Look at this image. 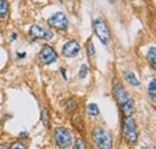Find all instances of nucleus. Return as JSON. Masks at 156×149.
Wrapping results in <instances>:
<instances>
[{
	"mask_svg": "<svg viewBox=\"0 0 156 149\" xmlns=\"http://www.w3.org/2000/svg\"><path fill=\"white\" fill-rule=\"evenodd\" d=\"M88 74V66L87 65H82L80 66V70H79V72H78V77L79 78H85V76Z\"/></svg>",
	"mask_w": 156,
	"mask_h": 149,
	"instance_id": "obj_19",
	"label": "nucleus"
},
{
	"mask_svg": "<svg viewBox=\"0 0 156 149\" xmlns=\"http://www.w3.org/2000/svg\"><path fill=\"white\" fill-rule=\"evenodd\" d=\"M147 59H148V61H149L151 69L155 70V67H156V49H155V47H151V48L148 51Z\"/></svg>",
	"mask_w": 156,
	"mask_h": 149,
	"instance_id": "obj_11",
	"label": "nucleus"
},
{
	"mask_svg": "<svg viewBox=\"0 0 156 149\" xmlns=\"http://www.w3.org/2000/svg\"><path fill=\"white\" fill-rule=\"evenodd\" d=\"M142 149H150V148H148V147H144V148H142Z\"/></svg>",
	"mask_w": 156,
	"mask_h": 149,
	"instance_id": "obj_27",
	"label": "nucleus"
},
{
	"mask_svg": "<svg viewBox=\"0 0 156 149\" xmlns=\"http://www.w3.org/2000/svg\"><path fill=\"white\" fill-rule=\"evenodd\" d=\"M80 51V46L77 41H69L64 45L62 47V56L66 58H73L79 53Z\"/></svg>",
	"mask_w": 156,
	"mask_h": 149,
	"instance_id": "obj_9",
	"label": "nucleus"
},
{
	"mask_svg": "<svg viewBox=\"0 0 156 149\" xmlns=\"http://www.w3.org/2000/svg\"><path fill=\"white\" fill-rule=\"evenodd\" d=\"M91 142L95 149H112L113 141L109 132L101 126H96L91 132Z\"/></svg>",
	"mask_w": 156,
	"mask_h": 149,
	"instance_id": "obj_2",
	"label": "nucleus"
},
{
	"mask_svg": "<svg viewBox=\"0 0 156 149\" xmlns=\"http://www.w3.org/2000/svg\"><path fill=\"white\" fill-rule=\"evenodd\" d=\"M48 24L51 28L57 29L59 31H66L69 28V20L64 12H57L48 18Z\"/></svg>",
	"mask_w": 156,
	"mask_h": 149,
	"instance_id": "obj_6",
	"label": "nucleus"
},
{
	"mask_svg": "<svg viewBox=\"0 0 156 149\" xmlns=\"http://www.w3.org/2000/svg\"><path fill=\"white\" fill-rule=\"evenodd\" d=\"M0 149H7V147H6L5 144H1V143H0Z\"/></svg>",
	"mask_w": 156,
	"mask_h": 149,
	"instance_id": "obj_25",
	"label": "nucleus"
},
{
	"mask_svg": "<svg viewBox=\"0 0 156 149\" xmlns=\"http://www.w3.org/2000/svg\"><path fill=\"white\" fill-rule=\"evenodd\" d=\"M73 149H87V142H85V140L82 138V137L77 138L76 142H75Z\"/></svg>",
	"mask_w": 156,
	"mask_h": 149,
	"instance_id": "obj_17",
	"label": "nucleus"
},
{
	"mask_svg": "<svg viewBox=\"0 0 156 149\" xmlns=\"http://www.w3.org/2000/svg\"><path fill=\"white\" fill-rule=\"evenodd\" d=\"M108 1H109L111 4H114V1H115V0H108Z\"/></svg>",
	"mask_w": 156,
	"mask_h": 149,
	"instance_id": "obj_26",
	"label": "nucleus"
},
{
	"mask_svg": "<svg viewBox=\"0 0 156 149\" xmlns=\"http://www.w3.org/2000/svg\"><path fill=\"white\" fill-rule=\"evenodd\" d=\"M29 35L34 40H52L53 33L46 28H42L41 25H33L29 30Z\"/></svg>",
	"mask_w": 156,
	"mask_h": 149,
	"instance_id": "obj_8",
	"label": "nucleus"
},
{
	"mask_svg": "<svg viewBox=\"0 0 156 149\" xmlns=\"http://www.w3.org/2000/svg\"><path fill=\"white\" fill-rule=\"evenodd\" d=\"M94 31L96 34V36L98 37V40L101 41L102 45H108L111 42V31L109 28L106 23V20L102 18H98L94 20Z\"/></svg>",
	"mask_w": 156,
	"mask_h": 149,
	"instance_id": "obj_4",
	"label": "nucleus"
},
{
	"mask_svg": "<svg viewBox=\"0 0 156 149\" xmlns=\"http://www.w3.org/2000/svg\"><path fill=\"white\" fill-rule=\"evenodd\" d=\"M87 51H88V56H95V46H94L93 41H88V43H87Z\"/></svg>",
	"mask_w": 156,
	"mask_h": 149,
	"instance_id": "obj_18",
	"label": "nucleus"
},
{
	"mask_svg": "<svg viewBox=\"0 0 156 149\" xmlns=\"http://www.w3.org/2000/svg\"><path fill=\"white\" fill-rule=\"evenodd\" d=\"M60 72H61V74H62L64 79H67V77H66V70H65L64 67H61V69H60Z\"/></svg>",
	"mask_w": 156,
	"mask_h": 149,
	"instance_id": "obj_21",
	"label": "nucleus"
},
{
	"mask_svg": "<svg viewBox=\"0 0 156 149\" xmlns=\"http://www.w3.org/2000/svg\"><path fill=\"white\" fill-rule=\"evenodd\" d=\"M78 107V102L76 99H70L67 102H66V106H65V110L67 113H71V112L76 111Z\"/></svg>",
	"mask_w": 156,
	"mask_h": 149,
	"instance_id": "obj_13",
	"label": "nucleus"
},
{
	"mask_svg": "<svg viewBox=\"0 0 156 149\" xmlns=\"http://www.w3.org/2000/svg\"><path fill=\"white\" fill-rule=\"evenodd\" d=\"M54 140L60 149H67L72 146V135L66 128H57L54 130Z\"/></svg>",
	"mask_w": 156,
	"mask_h": 149,
	"instance_id": "obj_5",
	"label": "nucleus"
},
{
	"mask_svg": "<svg viewBox=\"0 0 156 149\" xmlns=\"http://www.w3.org/2000/svg\"><path fill=\"white\" fill-rule=\"evenodd\" d=\"M87 112H88L89 115H98V114H100L98 105H95V104H90V105L87 107Z\"/></svg>",
	"mask_w": 156,
	"mask_h": 149,
	"instance_id": "obj_16",
	"label": "nucleus"
},
{
	"mask_svg": "<svg viewBox=\"0 0 156 149\" xmlns=\"http://www.w3.org/2000/svg\"><path fill=\"white\" fill-rule=\"evenodd\" d=\"M39 59L42 65H49L58 59L57 52L48 45H44L39 53Z\"/></svg>",
	"mask_w": 156,
	"mask_h": 149,
	"instance_id": "obj_7",
	"label": "nucleus"
},
{
	"mask_svg": "<svg viewBox=\"0 0 156 149\" xmlns=\"http://www.w3.org/2000/svg\"><path fill=\"white\" fill-rule=\"evenodd\" d=\"M124 77H125V79H126L131 85H133V87L139 85V81H138V78L135 76L133 72H131V71H126V72H124Z\"/></svg>",
	"mask_w": 156,
	"mask_h": 149,
	"instance_id": "obj_12",
	"label": "nucleus"
},
{
	"mask_svg": "<svg viewBox=\"0 0 156 149\" xmlns=\"http://www.w3.org/2000/svg\"><path fill=\"white\" fill-rule=\"evenodd\" d=\"M122 135L129 144H135L138 141L136 123L132 117H125L122 120Z\"/></svg>",
	"mask_w": 156,
	"mask_h": 149,
	"instance_id": "obj_3",
	"label": "nucleus"
},
{
	"mask_svg": "<svg viewBox=\"0 0 156 149\" xmlns=\"http://www.w3.org/2000/svg\"><path fill=\"white\" fill-rule=\"evenodd\" d=\"M20 137H23V138H24V137H28V132H20Z\"/></svg>",
	"mask_w": 156,
	"mask_h": 149,
	"instance_id": "obj_23",
	"label": "nucleus"
},
{
	"mask_svg": "<svg viewBox=\"0 0 156 149\" xmlns=\"http://www.w3.org/2000/svg\"><path fill=\"white\" fill-rule=\"evenodd\" d=\"M148 92H149V95H150L151 100H155V97H156V79L155 78L151 79V82H150V84H149V87H148Z\"/></svg>",
	"mask_w": 156,
	"mask_h": 149,
	"instance_id": "obj_14",
	"label": "nucleus"
},
{
	"mask_svg": "<svg viewBox=\"0 0 156 149\" xmlns=\"http://www.w3.org/2000/svg\"><path fill=\"white\" fill-rule=\"evenodd\" d=\"M10 149H28V148H27V146H25L24 143L17 141V142H13V143L11 144V148Z\"/></svg>",
	"mask_w": 156,
	"mask_h": 149,
	"instance_id": "obj_20",
	"label": "nucleus"
},
{
	"mask_svg": "<svg viewBox=\"0 0 156 149\" xmlns=\"http://www.w3.org/2000/svg\"><path fill=\"white\" fill-rule=\"evenodd\" d=\"M17 56H18V58H20V59H22V58H24V56H25V53H18Z\"/></svg>",
	"mask_w": 156,
	"mask_h": 149,
	"instance_id": "obj_24",
	"label": "nucleus"
},
{
	"mask_svg": "<svg viewBox=\"0 0 156 149\" xmlns=\"http://www.w3.org/2000/svg\"><path fill=\"white\" fill-rule=\"evenodd\" d=\"M9 15V1L0 0V22H4Z\"/></svg>",
	"mask_w": 156,
	"mask_h": 149,
	"instance_id": "obj_10",
	"label": "nucleus"
},
{
	"mask_svg": "<svg viewBox=\"0 0 156 149\" xmlns=\"http://www.w3.org/2000/svg\"><path fill=\"white\" fill-rule=\"evenodd\" d=\"M41 120L46 128H49V114H48V111L46 108L41 111Z\"/></svg>",
	"mask_w": 156,
	"mask_h": 149,
	"instance_id": "obj_15",
	"label": "nucleus"
},
{
	"mask_svg": "<svg viewBox=\"0 0 156 149\" xmlns=\"http://www.w3.org/2000/svg\"><path fill=\"white\" fill-rule=\"evenodd\" d=\"M113 95H114V97L117 100L120 110L124 113V115L125 117H132V114L135 112V104H133V100L131 99L129 93L121 85V83H119V82L114 83V85H113Z\"/></svg>",
	"mask_w": 156,
	"mask_h": 149,
	"instance_id": "obj_1",
	"label": "nucleus"
},
{
	"mask_svg": "<svg viewBox=\"0 0 156 149\" xmlns=\"http://www.w3.org/2000/svg\"><path fill=\"white\" fill-rule=\"evenodd\" d=\"M17 37H18V35H17L16 33H12V34H11V36H10V38H11V41H16V40H17Z\"/></svg>",
	"mask_w": 156,
	"mask_h": 149,
	"instance_id": "obj_22",
	"label": "nucleus"
}]
</instances>
